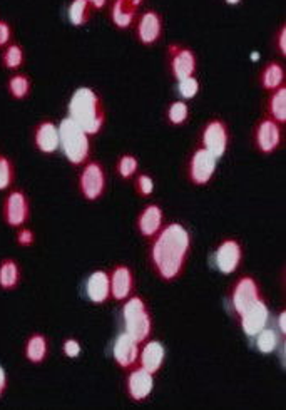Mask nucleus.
<instances>
[{
  "label": "nucleus",
  "instance_id": "obj_1",
  "mask_svg": "<svg viewBox=\"0 0 286 410\" xmlns=\"http://www.w3.org/2000/svg\"><path fill=\"white\" fill-rule=\"evenodd\" d=\"M193 250V238L183 223L171 221L148 240L146 263L154 276L174 283L186 273Z\"/></svg>",
  "mask_w": 286,
  "mask_h": 410
},
{
  "label": "nucleus",
  "instance_id": "obj_2",
  "mask_svg": "<svg viewBox=\"0 0 286 410\" xmlns=\"http://www.w3.org/2000/svg\"><path fill=\"white\" fill-rule=\"evenodd\" d=\"M67 116L77 122L90 138L101 134L107 122V109L102 95L93 88L83 86L72 93L67 102Z\"/></svg>",
  "mask_w": 286,
  "mask_h": 410
},
{
  "label": "nucleus",
  "instance_id": "obj_3",
  "mask_svg": "<svg viewBox=\"0 0 286 410\" xmlns=\"http://www.w3.org/2000/svg\"><path fill=\"white\" fill-rule=\"evenodd\" d=\"M59 136H61L59 149L67 163L81 168L85 161H89L93 156V141H90L93 138L69 116L62 117L59 122Z\"/></svg>",
  "mask_w": 286,
  "mask_h": 410
},
{
  "label": "nucleus",
  "instance_id": "obj_4",
  "mask_svg": "<svg viewBox=\"0 0 286 410\" xmlns=\"http://www.w3.org/2000/svg\"><path fill=\"white\" fill-rule=\"evenodd\" d=\"M122 303H124V307H122V327H124L126 334H129L139 344L151 339L154 322L146 300L139 297V295H133Z\"/></svg>",
  "mask_w": 286,
  "mask_h": 410
},
{
  "label": "nucleus",
  "instance_id": "obj_5",
  "mask_svg": "<svg viewBox=\"0 0 286 410\" xmlns=\"http://www.w3.org/2000/svg\"><path fill=\"white\" fill-rule=\"evenodd\" d=\"M226 298H228V307L233 318H239L244 312H248L253 305H256L260 300L266 298L263 293V288L260 281L256 280L249 273H243L239 275L233 283L230 285L228 291H226Z\"/></svg>",
  "mask_w": 286,
  "mask_h": 410
},
{
  "label": "nucleus",
  "instance_id": "obj_6",
  "mask_svg": "<svg viewBox=\"0 0 286 410\" xmlns=\"http://www.w3.org/2000/svg\"><path fill=\"white\" fill-rule=\"evenodd\" d=\"M107 172L101 161L90 158L81 166L79 176H77V189L83 196L84 201L97 203L104 198L107 191Z\"/></svg>",
  "mask_w": 286,
  "mask_h": 410
},
{
  "label": "nucleus",
  "instance_id": "obj_7",
  "mask_svg": "<svg viewBox=\"0 0 286 410\" xmlns=\"http://www.w3.org/2000/svg\"><path fill=\"white\" fill-rule=\"evenodd\" d=\"M285 141L286 133L283 124L268 116H261L254 122L251 129V144L256 153L263 154V156H270V154H275L280 149H283Z\"/></svg>",
  "mask_w": 286,
  "mask_h": 410
},
{
  "label": "nucleus",
  "instance_id": "obj_8",
  "mask_svg": "<svg viewBox=\"0 0 286 410\" xmlns=\"http://www.w3.org/2000/svg\"><path fill=\"white\" fill-rule=\"evenodd\" d=\"M231 144L230 124L222 117H210L198 131V146L210 151L216 159L228 153Z\"/></svg>",
  "mask_w": 286,
  "mask_h": 410
},
{
  "label": "nucleus",
  "instance_id": "obj_9",
  "mask_svg": "<svg viewBox=\"0 0 286 410\" xmlns=\"http://www.w3.org/2000/svg\"><path fill=\"white\" fill-rule=\"evenodd\" d=\"M218 170V159L206 149L196 148L188 154L184 163V175L189 184L203 188L213 181Z\"/></svg>",
  "mask_w": 286,
  "mask_h": 410
},
{
  "label": "nucleus",
  "instance_id": "obj_10",
  "mask_svg": "<svg viewBox=\"0 0 286 410\" xmlns=\"http://www.w3.org/2000/svg\"><path fill=\"white\" fill-rule=\"evenodd\" d=\"M0 218L8 228L25 226L30 220V199L24 189L11 188L0 204Z\"/></svg>",
  "mask_w": 286,
  "mask_h": 410
},
{
  "label": "nucleus",
  "instance_id": "obj_11",
  "mask_svg": "<svg viewBox=\"0 0 286 410\" xmlns=\"http://www.w3.org/2000/svg\"><path fill=\"white\" fill-rule=\"evenodd\" d=\"M167 67L176 81L198 74V56L186 44H169L166 47Z\"/></svg>",
  "mask_w": 286,
  "mask_h": 410
},
{
  "label": "nucleus",
  "instance_id": "obj_12",
  "mask_svg": "<svg viewBox=\"0 0 286 410\" xmlns=\"http://www.w3.org/2000/svg\"><path fill=\"white\" fill-rule=\"evenodd\" d=\"M136 40L144 47H153L165 35V19L162 13L156 8H146L138 13V19L134 22Z\"/></svg>",
  "mask_w": 286,
  "mask_h": 410
},
{
  "label": "nucleus",
  "instance_id": "obj_13",
  "mask_svg": "<svg viewBox=\"0 0 286 410\" xmlns=\"http://www.w3.org/2000/svg\"><path fill=\"white\" fill-rule=\"evenodd\" d=\"M243 243L238 238H233V236L222 238L218 243L215 253H213V262H215L216 270L221 275H233V273L238 271L239 266L243 265Z\"/></svg>",
  "mask_w": 286,
  "mask_h": 410
},
{
  "label": "nucleus",
  "instance_id": "obj_14",
  "mask_svg": "<svg viewBox=\"0 0 286 410\" xmlns=\"http://www.w3.org/2000/svg\"><path fill=\"white\" fill-rule=\"evenodd\" d=\"M124 392L127 399L134 404H143L151 397L154 390V375L141 365H134L126 370Z\"/></svg>",
  "mask_w": 286,
  "mask_h": 410
},
{
  "label": "nucleus",
  "instance_id": "obj_15",
  "mask_svg": "<svg viewBox=\"0 0 286 410\" xmlns=\"http://www.w3.org/2000/svg\"><path fill=\"white\" fill-rule=\"evenodd\" d=\"M109 286H111V300L126 302L136 291V275L133 268L124 263H116L109 268Z\"/></svg>",
  "mask_w": 286,
  "mask_h": 410
},
{
  "label": "nucleus",
  "instance_id": "obj_16",
  "mask_svg": "<svg viewBox=\"0 0 286 410\" xmlns=\"http://www.w3.org/2000/svg\"><path fill=\"white\" fill-rule=\"evenodd\" d=\"M32 146L40 154H54L59 151L61 136H59V124L49 117H44L32 127Z\"/></svg>",
  "mask_w": 286,
  "mask_h": 410
},
{
  "label": "nucleus",
  "instance_id": "obj_17",
  "mask_svg": "<svg viewBox=\"0 0 286 410\" xmlns=\"http://www.w3.org/2000/svg\"><path fill=\"white\" fill-rule=\"evenodd\" d=\"M165 209L161 204L149 203L138 213L134 221V228L138 231L141 238L149 240L165 226Z\"/></svg>",
  "mask_w": 286,
  "mask_h": 410
},
{
  "label": "nucleus",
  "instance_id": "obj_18",
  "mask_svg": "<svg viewBox=\"0 0 286 410\" xmlns=\"http://www.w3.org/2000/svg\"><path fill=\"white\" fill-rule=\"evenodd\" d=\"M139 348V341L134 340L126 332H122V334L116 336L114 344H112V360H114L116 365L122 368V370H129V368L138 365Z\"/></svg>",
  "mask_w": 286,
  "mask_h": 410
},
{
  "label": "nucleus",
  "instance_id": "obj_19",
  "mask_svg": "<svg viewBox=\"0 0 286 410\" xmlns=\"http://www.w3.org/2000/svg\"><path fill=\"white\" fill-rule=\"evenodd\" d=\"M270 307H268V300L263 298L256 305H253L248 312H244L242 317L236 318V323L242 328V332L246 336H253L256 334H260L263 328L268 327L270 323Z\"/></svg>",
  "mask_w": 286,
  "mask_h": 410
},
{
  "label": "nucleus",
  "instance_id": "obj_20",
  "mask_svg": "<svg viewBox=\"0 0 286 410\" xmlns=\"http://www.w3.org/2000/svg\"><path fill=\"white\" fill-rule=\"evenodd\" d=\"M166 362V348L162 341L156 339H148L146 341L141 344L139 348V360L138 365L146 368L148 372H151L153 375L161 372V368L165 367Z\"/></svg>",
  "mask_w": 286,
  "mask_h": 410
},
{
  "label": "nucleus",
  "instance_id": "obj_21",
  "mask_svg": "<svg viewBox=\"0 0 286 410\" xmlns=\"http://www.w3.org/2000/svg\"><path fill=\"white\" fill-rule=\"evenodd\" d=\"M85 297L90 303L104 305L111 300V286H109V273L106 270H95L90 273L84 285Z\"/></svg>",
  "mask_w": 286,
  "mask_h": 410
},
{
  "label": "nucleus",
  "instance_id": "obj_22",
  "mask_svg": "<svg viewBox=\"0 0 286 410\" xmlns=\"http://www.w3.org/2000/svg\"><path fill=\"white\" fill-rule=\"evenodd\" d=\"M285 81H286V67L283 62L276 61V59H271V61L263 64L256 76L258 86H260L265 93H271V90L285 86Z\"/></svg>",
  "mask_w": 286,
  "mask_h": 410
},
{
  "label": "nucleus",
  "instance_id": "obj_23",
  "mask_svg": "<svg viewBox=\"0 0 286 410\" xmlns=\"http://www.w3.org/2000/svg\"><path fill=\"white\" fill-rule=\"evenodd\" d=\"M138 13L139 7H136L131 0H111L109 4V19L119 30L131 29L138 19Z\"/></svg>",
  "mask_w": 286,
  "mask_h": 410
},
{
  "label": "nucleus",
  "instance_id": "obj_24",
  "mask_svg": "<svg viewBox=\"0 0 286 410\" xmlns=\"http://www.w3.org/2000/svg\"><path fill=\"white\" fill-rule=\"evenodd\" d=\"M51 341L42 332H32L24 344V357L32 365H42L49 357Z\"/></svg>",
  "mask_w": 286,
  "mask_h": 410
},
{
  "label": "nucleus",
  "instance_id": "obj_25",
  "mask_svg": "<svg viewBox=\"0 0 286 410\" xmlns=\"http://www.w3.org/2000/svg\"><path fill=\"white\" fill-rule=\"evenodd\" d=\"M263 116L286 126V84L268 93L263 104Z\"/></svg>",
  "mask_w": 286,
  "mask_h": 410
},
{
  "label": "nucleus",
  "instance_id": "obj_26",
  "mask_svg": "<svg viewBox=\"0 0 286 410\" xmlns=\"http://www.w3.org/2000/svg\"><path fill=\"white\" fill-rule=\"evenodd\" d=\"M22 281V268L17 259L6 257L0 259V290L13 291Z\"/></svg>",
  "mask_w": 286,
  "mask_h": 410
},
{
  "label": "nucleus",
  "instance_id": "obj_27",
  "mask_svg": "<svg viewBox=\"0 0 286 410\" xmlns=\"http://www.w3.org/2000/svg\"><path fill=\"white\" fill-rule=\"evenodd\" d=\"M7 93L13 101H24L32 93V79L25 72H13L7 79Z\"/></svg>",
  "mask_w": 286,
  "mask_h": 410
},
{
  "label": "nucleus",
  "instance_id": "obj_28",
  "mask_svg": "<svg viewBox=\"0 0 286 410\" xmlns=\"http://www.w3.org/2000/svg\"><path fill=\"white\" fill-rule=\"evenodd\" d=\"M0 64H2L4 69L17 72L22 69V66L25 64V51L19 42H11L2 49L0 54Z\"/></svg>",
  "mask_w": 286,
  "mask_h": 410
},
{
  "label": "nucleus",
  "instance_id": "obj_29",
  "mask_svg": "<svg viewBox=\"0 0 286 410\" xmlns=\"http://www.w3.org/2000/svg\"><path fill=\"white\" fill-rule=\"evenodd\" d=\"M189 117H191V109H189L188 101L176 99V101H171L166 106L165 119L167 124L172 127H181V126L188 124Z\"/></svg>",
  "mask_w": 286,
  "mask_h": 410
},
{
  "label": "nucleus",
  "instance_id": "obj_30",
  "mask_svg": "<svg viewBox=\"0 0 286 410\" xmlns=\"http://www.w3.org/2000/svg\"><path fill=\"white\" fill-rule=\"evenodd\" d=\"M94 16V8L89 0H71L69 8H67V17L74 27H84L89 24Z\"/></svg>",
  "mask_w": 286,
  "mask_h": 410
},
{
  "label": "nucleus",
  "instance_id": "obj_31",
  "mask_svg": "<svg viewBox=\"0 0 286 410\" xmlns=\"http://www.w3.org/2000/svg\"><path fill=\"white\" fill-rule=\"evenodd\" d=\"M114 171L122 181H131L136 175H138V171H139L138 156H136V154H131V153L119 154V156H117V159H116Z\"/></svg>",
  "mask_w": 286,
  "mask_h": 410
},
{
  "label": "nucleus",
  "instance_id": "obj_32",
  "mask_svg": "<svg viewBox=\"0 0 286 410\" xmlns=\"http://www.w3.org/2000/svg\"><path fill=\"white\" fill-rule=\"evenodd\" d=\"M253 339H254V347H256L258 352L263 355H270L276 352V348H278V345H280L278 332L270 327L263 328L260 334L254 335Z\"/></svg>",
  "mask_w": 286,
  "mask_h": 410
},
{
  "label": "nucleus",
  "instance_id": "obj_33",
  "mask_svg": "<svg viewBox=\"0 0 286 410\" xmlns=\"http://www.w3.org/2000/svg\"><path fill=\"white\" fill-rule=\"evenodd\" d=\"M16 183V164L6 154H0V191H8Z\"/></svg>",
  "mask_w": 286,
  "mask_h": 410
},
{
  "label": "nucleus",
  "instance_id": "obj_34",
  "mask_svg": "<svg viewBox=\"0 0 286 410\" xmlns=\"http://www.w3.org/2000/svg\"><path fill=\"white\" fill-rule=\"evenodd\" d=\"M134 181V193L138 194V198L141 199H148L154 194V189H156V183H154L153 176L149 172H139L133 177Z\"/></svg>",
  "mask_w": 286,
  "mask_h": 410
},
{
  "label": "nucleus",
  "instance_id": "obj_35",
  "mask_svg": "<svg viewBox=\"0 0 286 410\" xmlns=\"http://www.w3.org/2000/svg\"><path fill=\"white\" fill-rule=\"evenodd\" d=\"M199 89H201V82H199L196 76H191V77H186V79H181V81H178V86H176V90H178L179 99H183V101H191V99L196 98Z\"/></svg>",
  "mask_w": 286,
  "mask_h": 410
},
{
  "label": "nucleus",
  "instance_id": "obj_36",
  "mask_svg": "<svg viewBox=\"0 0 286 410\" xmlns=\"http://www.w3.org/2000/svg\"><path fill=\"white\" fill-rule=\"evenodd\" d=\"M35 241H37V235H35L34 230L27 228V225L16 230V243L20 248H32L35 245Z\"/></svg>",
  "mask_w": 286,
  "mask_h": 410
},
{
  "label": "nucleus",
  "instance_id": "obj_37",
  "mask_svg": "<svg viewBox=\"0 0 286 410\" xmlns=\"http://www.w3.org/2000/svg\"><path fill=\"white\" fill-rule=\"evenodd\" d=\"M273 49L281 57H286V22L283 20L273 34Z\"/></svg>",
  "mask_w": 286,
  "mask_h": 410
},
{
  "label": "nucleus",
  "instance_id": "obj_38",
  "mask_svg": "<svg viewBox=\"0 0 286 410\" xmlns=\"http://www.w3.org/2000/svg\"><path fill=\"white\" fill-rule=\"evenodd\" d=\"M62 353L67 358H77L83 353V344L74 336H69V339L62 341Z\"/></svg>",
  "mask_w": 286,
  "mask_h": 410
},
{
  "label": "nucleus",
  "instance_id": "obj_39",
  "mask_svg": "<svg viewBox=\"0 0 286 410\" xmlns=\"http://www.w3.org/2000/svg\"><path fill=\"white\" fill-rule=\"evenodd\" d=\"M13 37V30L11 22H7L6 19H0V49H4L6 45L12 42Z\"/></svg>",
  "mask_w": 286,
  "mask_h": 410
},
{
  "label": "nucleus",
  "instance_id": "obj_40",
  "mask_svg": "<svg viewBox=\"0 0 286 410\" xmlns=\"http://www.w3.org/2000/svg\"><path fill=\"white\" fill-rule=\"evenodd\" d=\"M8 389V377H7V372L6 368L0 365V399L6 395V392Z\"/></svg>",
  "mask_w": 286,
  "mask_h": 410
},
{
  "label": "nucleus",
  "instance_id": "obj_41",
  "mask_svg": "<svg viewBox=\"0 0 286 410\" xmlns=\"http://www.w3.org/2000/svg\"><path fill=\"white\" fill-rule=\"evenodd\" d=\"M109 4V0H90V6H93L94 12L95 11H102L104 7H106Z\"/></svg>",
  "mask_w": 286,
  "mask_h": 410
},
{
  "label": "nucleus",
  "instance_id": "obj_42",
  "mask_svg": "<svg viewBox=\"0 0 286 410\" xmlns=\"http://www.w3.org/2000/svg\"><path fill=\"white\" fill-rule=\"evenodd\" d=\"M285 318H286V312H285V310H281V312H280V315H278V328H280L281 335H285V334H286V327H285Z\"/></svg>",
  "mask_w": 286,
  "mask_h": 410
},
{
  "label": "nucleus",
  "instance_id": "obj_43",
  "mask_svg": "<svg viewBox=\"0 0 286 410\" xmlns=\"http://www.w3.org/2000/svg\"><path fill=\"white\" fill-rule=\"evenodd\" d=\"M226 4H228V6H239V4L243 2V0H225Z\"/></svg>",
  "mask_w": 286,
  "mask_h": 410
},
{
  "label": "nucleus",
  "instance_id": "obj_44",
  "mask_svg": "<svg viewBox=\"0 0 286 410\" xmlns=\"http://www.w3.org/2000/svg\"><path fill=\"white\" fill-rule=\"evenodd\" d=\"M89 2H90V0H89Z\"/></svg>",
  "mask_w": 286,
  "mask_h": 410
}]
</instances>
